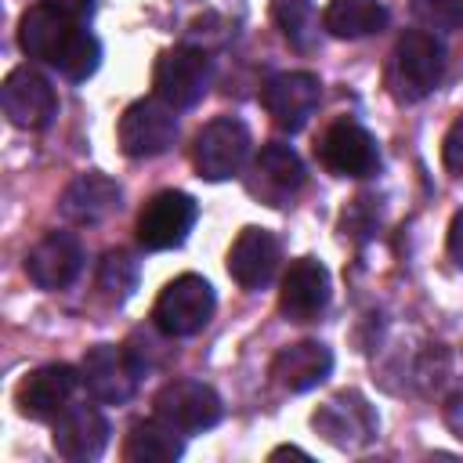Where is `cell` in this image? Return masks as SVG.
Listing matches in <instances>:
<instances>
[{"label":"cell","instance_id":"obj_8","mask_svg":"<svg viewBox=\"0 0 463 463\" xmlns=\"http://www.w3.org/2000/svg\"><path fill=\"white\" fill-rule=\"evenodd\" d=\"M152 409L163 423H170L181 434H203L224 412L221 394L203 380H170V383H163L159 394L152 398Z\"/></svg>","mask_w":463,"mask_h":463},{"label":"cell","instance_id":"obj_23","mask_svg":"<svg viewBox=\"0 0 463 463\" xmlns=\"http://www.w3.org/2000/svg\"><path fill=\"white\" fill-rule=\"evenodd\" d=\"M322 25L340 40H362L387 25V7L380 0H329Z\"/></svg>","mask_w":463,"mask_h":463},{"label":"cell","instance_id":"obj_9","mask_svg":"<svg viewBox=\"0 0 463 463\" xmlns=\"http://www.w3.org/2000/svg\"><path fill=\"white\" fill-rule=\"evenodd\" d=\"M141 365L127 347H112V344H98L83 354L80 362V380L87 387V394L101 405H123L134 398L137 380H141Z\"/></svg>","mask_w":463,"mask_h":463},{"label":"cell","instance_id":"obj_3","mask_svg":"<svg viewBox=\"0 0 463 463\" xmlns=\"http://www.w3.org/2000/svg\"><path fill=\"white\" fill-rule=\"evenodd\" d=\"M213 307H217V297H213V286L203 275H177L156 297L152 322L163 336L181 340V336L203 333L213 318Z\"/></svg>","mask_w":463,"mask_h":463},{"label":"cell","instance_id":"obj_11","mask_svg":"<svg viewBox=\"0 0 463 463\" xmlns=\"http://www.w3.org/2000/svg\"><path fill=\"white\" fill-rule=\"evenodd\" d=\"M315 152H318V163L336 177H369L380 170L376 137L354 119L329 123L326 134L318 137Z\"/></svg>","mask_w":463,"mask_h":463},{"label":"cell","instance_id":"obj_25","mask_svg":"<svg viewBox=\"0 0 463 463\" xmlns=\"http://www.w3.org/2000/svg\"><path fill=\"white\" fill-rule=\"evenodd\" d=\"M275 18L286 33L289 43L297 47H307L311 43V29H315V18H311V7L304 0H279L275 4Z\"/></svg>","mask_w":463,"mask_h":463},{"label":"cell","instance_id":"obj_18","mask_svg":"<svg viewBox=\"0 0 463 463\" xmlns=\"http://www.w3.org/2000/svg\"><path fill=\"white\" fill-rule=\"evenodd\" d=\"M54 452L69 463H90L109 445V420L94 405H69L61 416H54Z\"/></svg>","mask_w":463,"mask_h":463},{"label":"cell","instance_id":"obj_21","mask_svg":"<svg viewBox=\"0 0 463 463\" xmlns=\"http://www.w3.org/2000/svg\"><path fill=\"white\" fill-rule=\"evenodd\" d=\"M329 373H333V351L318 340L289 344L271 358V380L282 391H293V394L318 387Z\"/></svg>","mask_w":463,"mask_h":463},{"label":"cell","instance_id":"obj_12","mask_svg":"<svg viewBox=\"0 0 463 463\" xmlns=\"http://www.w3.org/2000/svg\"><path fill=\"white\" fill-rule=\"evenodd\" d=\"M304 163H300V156L289 148V145H282V141H268L260 152H257V159H253V166H250V177H246V192L253 195V199H260L264 206H286V203H293V195L304 188Z\"/></svg>","mask_w":463,"mask_h":463},{"label":"cell","instance_id":"obj_2","mask_svg":"<svg viewBox=\"0 0 463 463\" xmlns=\"http://www.w3.org/2000/svg\"><path fill=\"white\" fill-rule=\"evenodd\" d=\"M445 72V47L430 29H409L398 36L387 65V90L394 101H423Z\"/></svg>","mask_w":463,"mask_h":463},{"label":"cell","instance_id":"obj_19","mask_svg":"<svg viewBox=\"0 0 463 463\" xmlns=\"http://www.w3.org/2000/svg\"><path fill=\"white\" fill-rule=\"evenodd\" d=\"M282 260V246L268 228H242L235 235V242L228 246V275L242 286V289H260L275 279Z\"/></svg>","mask_w":463,"mask_h":463},{"label":"cell","instance_id":"obj_4","mask_svg":"<svg viewBox=\"0 0 463 463\" xmlns=\"http://www.w3.org/2000/svg\"><path fill=\"white\" fill-rule=\"evenodd\" d=\"M250 156V130L235 116L210 119L192 141V166L203 181H228Z\"/></svg>","mask_w":463,"mask_h":463},{"label":"cell","instance_id":"obj_6","mask_svg":"<svg viewBox=\"0 0 463 463\" xmlns=\"http://www.w3.org/2000/svg\"><path fill=\"white\" fill-rule=\"evenodd\" d=\"M195 217H199V203L188 192L166 188V192H156L141 206L134 232H137V242L148 253H159V250L181 246L188 239V232L195 228Z\"/></svg>","mask_w":463,"mask_h":463},{"label":"cell","instance_id":"obj_17","mask_svg":"<svg viewBox=\"0 0 463 463\" xmlns=\"http://www.w3.org/2000/svg\"><path fill=\"white\" fill-rule=\"evenodd\" d=\"M329 304V271L315 257H297L279 286V311L289 322H311Z\"/></svg>","mask_w":463,"mask_h":463},{"label":"cell","instance_id":"obj_16","mask_svg":"<svg viewBox=\"0 0 463 463\" xmlns=\"http://www.w3.org/2000/svg\"><path fill=\"white\" fill-rule=\"evenodd\" d=\"M311 423L326 441H333L340 449H358L376 438V412L358 391H344L333 402H326L311 416Z\"/></svg>","mask_w":463,"mask_h":463},{"label":"cell","instance_id":"obj_31","mask_svg":"<svg viewBox=\"0 0 463 463\" xmlns=\"http://www.w3.org/2000/svg\"><path fill=\"white\" fill-rule=\"evenodd\" d=\"M456 7H459V22H463V0H456Z\"/></svg>","mask_w":463,"mask_h":463},{"label":"cell","instance_id":"obj_10","mask_svg":"<svg viewBox=\"0 0 463 463\" xmlns=\"http://www.w3.org/2000/svg\"><path fill=\"white\" fill-rule=\"evenodd\" d=\"M0 105H4V116L22 130H43L58 116V94L51 80L33 65H18L7 72L0 87Z\"/></svg>","mask_w":463,"mask_h":463},{"label":"cell","instance_id":"obj_1","mask_svg":"<svg viewBox=\"0 0 463 463\" xmlns=\"http://www.w3.org/2000/svg\"><path fill=\"white\" fill-rule=\"evenodd\" d=\"M18 47L36 61L54 65L72 83L90 80L98 72V61H101L98 36L90 29H83L80 14H72L58 0H40L22 14Z\"/></svg>","mask_w":463,"mask_h":463},{"label":"cell","instance_id":"obj_20","mask_svg":"<svg viewBox=\"0 0 463 463\" xmlns=\"http://www.w3.org/2000/svg\"><path fill=\"white\" fill-rule=\"evenodd\" d=\"M123 203V188L109 177V174H80L76 181H69V188L61 192V217L72 224H101L105 217H112Z\"/></svg>","mask_w":463,"mask_h":463},{"label":"cell","instance_id":"obj_28","mask_svg":"<svg viewBox=\"0 0 463 463\" xmlns=\"http://www.w3.org/2000/svg\"><path fill=\"white\" fill-rule=\"evenodd\" d=\"M449 257H452V264L463 271V210L452 217V224H449Z\"/></svg>","mask_w":463,"mask_h":463},{"label":"cell","instance_id":"obj_26","mask_svg":"<svg viewBox=\"0 0 463 463\" xmlns=\"http://www.w3.org/2000/svg\"><path fill=\"white\" fill-rule=\"evenodd\" d=\"M412 14L423 29H452L459 22V7L456 0H412Z\"/></svg>","mask_w":463,"mask_h":463},{"label":"cell","instance_id":"obj_30","mask_svg":"<svg viewBox=\"0 0 463 463\" xmlns=\"http://www.w3.org/2000/svg\"><path fill=\"white\" fill-rule=\"evenodd\" d=\"M282 456H297V459H307V452H304V449H297V445H282V449H275V452H271V459H282Z\"/></svg>","mask_w":463,"mask_h":463},{"label":"cell","instance_id":"obj_7","mask_svg":"<svg viewBox=\"0 0 463 463\" xmlns=\"http://www.w3.org/2000/svg\"><path fill=\"white\" fill-rule=\"evenodd\" d=\"M116 137H119V148L130 159H152V156H159L174 145L177 116L163 98H137L134 105L123 109Z\"/></svg>","mask_w":463,"mask_h":463},{"label":"cell","instance_id":"obj_5","mask_svg":"<svg viewBox=\"0 0 463 463\" xmlns=\"http://www.w3.org/2000/svg\"><path fill=\"white\" fill-rule=\"evenodd\" d=\"M210 58L199 47H170L159 54L152 69V90L170 109H192L210 90Z\"/></svg>","mask_w":463,"mask_h":463},{"label":"cell","instance_id":"obj_14","mask_svg":"<svg viewBox=\"0 0 463 463\" xmlns=\"http://www.w3.org/2000/svg\"><path fill=\"white\" fill-rule=\"evenodd\" d=\"M322 83L315 72H279L260 87V105L279 130L297 134L318 109Z\"/></svg>","mask_w":463,"mask_h":463},{"label":"cell","instance_id":"obj_15","mask_svg":"<svg viewBox=\"0 0 463 463\" xmlns=\"http://www.w3.org/2000/svg\"><path fill=\"white\" fill-rule=\"evenodd\" d=\"M83 271V246L72 232H47L25 253V275L36 289L58 293L69 289Z\"/></svg>","mask_w":463,"mask_h":463},{"label":"cell","instance_id":"obj_13","mask_svg":"<svg viewBox=\"0 0 463 463\" xmlns=\"http://www.w3.org/2000/svg\"><path fill=\"white\" fill-rule=\"evenodd\" d=\"M80 383H83L80 369H72L65 362H51V365H40L22 376V383L14 387V405L29 420H54L69 409Z\"/></svg>","mask_w":463,"mask_h":463},{"label":"cell","instance_id":"obj_24","mask_svg":"<svg viewBox=\"0 0 463 463\" xmlns=\"http://www.w3.org/2000/svg\"><path fill=\"white\" fill-rule=\"evenodd\" d=\"M137 279H141V264L134 260V253H127V250L105 253V260L98 268V289L109 304H123L137 289Z\"/></svg>","mask_w":463,"mask_h":463},{"label":"cell","instance_id":"obj_22","mask_svg":"<svg viewBox=\"0 0 463 463\" xmlns=\"http://www.w3.org/2000/svg\"><path fill=\"white\" fill-rule=\"evenodd\" d=\"M181 452H184L181 430H174L159 416L156 420H137L127 430V441H123V459L127 463H174V459H181Z\"/></svg>","mask_w":463,"mask_h":463},{"label":"cell","instance_id":"obj_29","mask_svg":"<svg viewBox=\"0 0 463 463\" xmlns=\"http://www.w3.org/2000/svg\"><path fill=\"white\" fill-rule=\"evenodd\" d=\"M58 4H61V7H69L72 14H80V18H83V14H90V11H94V4H98V0H58Z\"/></svg>","mask_w":463,"mask_h":463},{"label":"cell","instance_id":"obj_27","mask_svg":"<svg viewBox=\"0 0 463 463\" xmlns=\"http://www.w3.org/2000/svg\"><path fill=\"white\" fill-rule=\"evenodd\" d=\"M441 159H445V170L463 174V116H456V123L449 127L441 141Z\"/></svg>","mask_w":463,"mask_h":463}]
</instances>
